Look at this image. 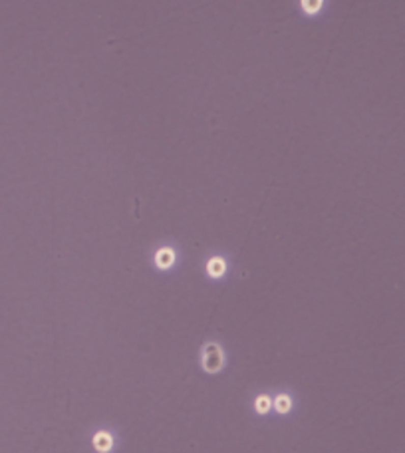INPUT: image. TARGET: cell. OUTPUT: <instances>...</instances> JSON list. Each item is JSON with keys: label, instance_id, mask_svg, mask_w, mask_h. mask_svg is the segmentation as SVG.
I'll use <instances>...</instances> for the list:
<instances>
[{"label": "cell", "instance_id": "1", "mask_svg": "<svg viewBox=\"0 0 405 453\" xmlns=\"http://www.w3.org/2000/svg\"><path fill=\"white\" fill-rule=\"evenodd\" d=\"M223 364V352L217 344H207L202 350V368L207 372H217Z\"/></svg>", "mask_w": 405, "mask_h": 453}, {"label": "cell", "instance_id": "2", "mask_svg": "<svg viewBox=\"0 0 405 453\" xmlns=\"http://www.w3.org/2000/svg\"><path fill=\"white\" fill-rule=\"evenodd\" d=\"M109 445H111L109 435H107V433H98V437H96V447H98L100 451H107Z\"/></svg>", "mask_w": 405, "mask_h": 453}, {"label": "cell", "instance_id": "3", "mask_svg": "<svg viewBox=\"0 0 405 453\" xmlns=\"http://www.w3.org/2000/svg\"><path fill=\"white\" fill-rule=\"evenodd\" d=\"M268 408H270V400H268V398H258V400H256V410L261 413L268 412Z\"/></svg>", "mask_w": 405, "mask_h": 453}, {"label": "cell", "instance_id": "4", "mask_svg": "<svg viewBox=\"0 0 405 453\" xmlns=\"http://www.w3.org/2000/svg\"><path fill=\"white\" fill-rule=\"evenodd\" d=\"M276 406H278V412H288V408H290V400L284 395V398H278L276 400Z\"/></svg>", "mask_w": 405, "mask_h": 453}]
</instances>
